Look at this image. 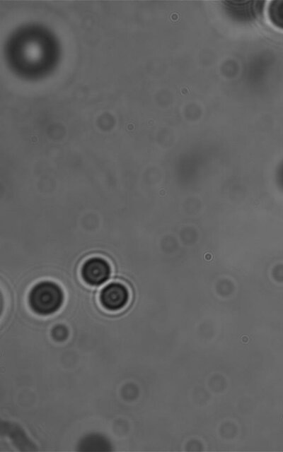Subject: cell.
Returning a JSON list of instances; mask_svg holds the SVG:
<instances>
[{"label":"cell","instance_id":"1","mask_svg":"<svg viewBox=\"0 0 283 452\" xmlns=\"http://www.w3.org/2000/svg\"><path fill=\"white\" fill-rule=\"evenodd\" d=\"M64 299L61 287L55 282L42 281L37 283L30 290L28 302L35 313L49 315L57 311Z\"/></svg>","mask_w":283,"mask_h":452},{"label":"cell","instance_id":"2","mask_svg":"<svg viewBox=\"0 0 283 452\" xmlns=\"http://www.w3.org/2000/svg\"><path fill=\"white\" fill-rule=\"evenodd\" d=\"M226 14L233 20L240 23H252L260 17L264 8V1H223Z\"/></svg>","mask_w":283,"mask_h":452},{"label":"cell","instance_id":"3","mask_svg":"<svg viewBox=\"0 0 283 452\" xmlns=\"http://www.w3.org/2000/svg\"><path fill=\"white\" fill-rule=\"evenodd\" d=\"M110 266L103 258L93 256L87 259L81 270L83 280L91 285H100L110 277Z\"/></svg>","mask_w":283,"mask_h":452},{"label":"cell","instance_id":"4","mask_svg":"<svg viewBox=\"0 0 283 452\" xmlns=\"http://www.w3.org/2000/svg\"><path fill=\"white\" fill-rule=\"evenodd\" d=\"M129 292L122 283L112 282L103 288L100 295L102 306L109 311H118L127 304Z\"/></svg>","mask_w":283,"mask_h":452},{"label":"cell","instance_id":"5","mask_svg":"<svg viewBox=\"0 0 283 452\" xmlns=\"http://www.w3.org/2000/svg\"><path fill=\"white\" fill-rule=\"evenodd\" d=\"M270 22L277 28L283 29V1H272L267 8Z\"/></svg>","mask_w":283,"mask_h":452},{"label":"cell","instance_id":"6","mask_svg":"<svg viewBox=\"0 0 283 452\" xmlns=\"http://www.w3.org/2000/svg\"><path fill=\"white\" fill-rule=\"evenodd\" d=\"M52 334L55 339L62 340L67 337V332L65 328L62 326H57L54 328Z\"/></svg>","mask_w":283,"mask_h":452}]
</instances>
